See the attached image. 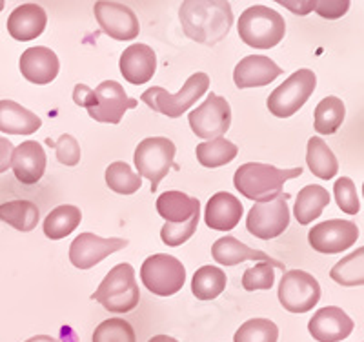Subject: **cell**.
I'll use <instances>...</instances> for the list:
<instances>
[{"mask_svg":"<svg viewBox=\"0 0 364 342\" xmlns=\"http://www.w3.org/2000/svg\"><path fill=\"white\" fill-rule=\"evenodd\" d=\"M178 17L186 37L204 46L223 41L233 24L232 4L226 0H186Z\"/></svg>","mask_w":364,"mask_h":342,"instance_id":"cell-1","label":"cell"},{"mask_svg":"<svg viewBox=\"0 0 364 342\" xmlns=\"http://www.w3.org/2000/svg\"><path fill=\"white\" fill-rule=\"evenodd\" d=\"M157 211L166 224L161 239L166 246L177 247L193 237L200 219V202L182 191H166L157 198Z\"/></svg>","mask_w":364,"mask_h":342,"instance_id":"cell-2","label":"cell"},{"mask_svg":"<svg viewBox=\"0 0 364 342\" xmlns=\"http://www.w3.org/2000/svg\"><path fill=\"white\" fill-rule=\"evenodd\" d=\"M73 100L77 106L86 107L91 119L104 124H119L124 113L139 104V100L126 95L124 87L117 80H104L95 90L86 84H77Z\"/></svg>","mask_w":364,"mask_h":342,"instance_id":"cell-3","label":"cell"},{"mask_svg":"<svg viewBox=\"0 0 364 342\" xmlns=\"http://www.w3.org/2000/svg\"><path fill=\"white\" fill-rule=\"evenodd\" d=\"M302 175V168L279 169L275 166L261 164V162H246L239 166L233 177L237 191L253 202H266L277 198L282 186L290 178Z\"/></svg>","mask_w":364,"mask_h":342,"instance_id":"cell-4","label":"cell"},{"mask_svg":"<svg viewBox=\"0 0 364 342\" xmlns=\"http://www.w3.org/2000/svg\"><path fill=\"white\" fill-rule=\"evenodd\" d=\"M91 299H95L112 314H128L135 309L141 301V289L135 281V269L132 264H117L115 268L109 269Z\"/></svg>","mask_w":364,"mask_h":342,"instance_id":"cell-5","label":"cell"},{"mask_svg":"<svg viewBox=\"0 0 364 342\" xmlns=\"http://www.w3.org/2000/svg\"><path fill=\"white\" fill-rule=\"evenodd\" d=\"M240 41L257 50L275 48L286 35V22L281 13L266 6H252L239 18Z\"/></svg>","mask_w":364,"mask_h":342,"instance_id":"cell-6","label":"cell"},{"mask_svg":"<svg viewBox=\"0 0 364 342\" xmlns=\"http://www.w3.org/2000/svg\"><path fill=\"white\" fill-rule=\"evenodd\" d=\"M208 87H210V77L206 73L197 71L184 82L177 95H170L164 87H149L142 93L141 100L161 115L178 119L206 93Z\"/></svg>","mask_w":364,"mask_h":342,"instance_id":"cell-7","label":"cell"},{"mask_svg":"<svg viewBox=\"0 0 364 342\" xmlns=\"http://www.w3.org/2000/svg\"><path fill=\"white\" fill-rule=\"evenodd\" d=\"M175 151H177L175 144L166 137H149L136 146V175L151 182V193L157 191L161 181L170 173L171 168L178 169V166L173 162Z\"/></svg>","mask_w":364,"mask_h":342,"instance_id":"cell-8","label":"cell"},{"mask_svg":"<svg viewBox=\"0 0 364 342\" xmlns=\"http://www.w3.org/2000/svg\"><path fill=\"white\" fill-rule=\"evenodd\" d=\"M141 279L146 289L159 297H171L178 293L186 282V268L173 255L155 253L144 260Z\"/></svg>","mask_w":364,"mask_h":342,"instance_id":"cell-9","label":"cell"},{"mask_svg":"<svg viewBox=\"0 0 364 342\" xmlns=\"http://www.w3.org/2000/svg\"><path fill=\"white\" fill-rule=\"evenodd\" d=\"M315 86H317V77L314 71H295L268 97L266 104H268L269 113L279 119H288V117L295 115L314 95Z\"/></svg>","mask_w":364,"mask_h":342,"instance_id":"cell-10","label":"cell"},{"mask_svg":"<svg viewBox=\"0 0 364 342\" xmlns=\"http://www.w3.org/2000/svg\"><path fill=\"white\" fill-rule=\"evenodd\" d=\"M290 195H279L277 198L266 202H255L246 217V230L253 237L262 240L275 239L282 235L286 228L290 226V208H288Z\"/></svg>","mask_w":364,"mask_h":342,"instance_id":"cell-11","label":"cell"},{"mask_svg":"<svg viewBox=\"0 0 364 342\" xmlns=\"http://www.w3.org/2000/svg\"><path fill=\"white\" fill-rule=\"evenodd\" d=\"M279 301L291 314H306L321 301V286L308 272L290 269L282 275L279 284Z\"/></svg>","mask_w":364,"mask_h":342,"instance_id":"cell-12","label":"cell"},{"mask_svg":"<svg viewBox=\"0 0 364 342\" xmlns=\"http://www.w3.org/2000/svg\"><path fill=\"white\" fill-rule=\"evenodd\" d=\"M188 122L199 139H220L232 126V107L224 97L210 93L208 99L188 115Z\"/></svg>","mask_w":364,"mask_h":342,"instance_id":"cell-13","label":"cell"},{"mask_svg":"<svg viewBox=\"0 0 364 342\" xmlns=\"http://www.w3.org/2000/svg\"><path fill=\"white\" fill-rule=\"evenodd\" d=\"M359 239V228L352 220L331 219L308 231V242L318 253H341Z\"/></svg>","mask_w":364,"mask_h":342,"instance_id":"cell-14","label":"cell"},{"mask_svg":"<svg viewBox=\"0 0 364 342\" xmlns=\"http://www.w3.org/2000/svg\"><path fill=\"white\" fill-rule=\"evenodd\" d=\"M126 246H128V240L119 239V237L102 239L95 233H80L70 246V260L75 268L90 269L112 253L124 250Z\"/></svg>","mask_w":364,"mask_h":342,"instance_id":"cell-15","label":"cell"},{"mask_svg":"<svg viewBox=\"0 0 364 342\" xmlns=\"http://www.w3.org/2000/svg\"><path fill=\"white\" fill-rule=\"evenodd\" d=\"M95 18L100 29L115 41H133L139 37L141 24L135 13L120 2H97Z\"/></svg>","mask_w":364,"mask_h":342,"instance_id":"cell-16","label":"cell"},{"mask_svg":"<svg viewBox=\"0 0 364 342\" xmlns=\"http://www.w3.org/2000/svg\"><path fill=\"white\" fill-rule=\"evenodd\" d=\"M353 321L337 306H326L315 311L308 322L311 337L318 342H339L350 337L353 331Z\"/></svg>","mask_w":364,"mask_h":342,"instance_id":"cell-17","label":"cell"},{"mask_svg":"<svg viewBox=\"0 0 364 342\" xmlns=\"http://www.w3.org/2000/svg\"><path fill=\"white\" fill-rule=\"evenodd\" d=\"M18 66H21V73L26 80L37 84V86H46L57 79L60 62H58L57 53L51 51L50 48L37 46V48H29L22 53Z\"/></svg>","mask_w":364,"mask_h":342,"instance_id":"cell-18","label":"cell"},{"mask_svg":"<svg viewBox=\"0 0 364 342\" xmlns=\"http://www.w3.org/2000/svg\"><path fill=\"white\" fill-rule=\"evenodd\" d=\"M120 73L129 84L142 86L154 79L157 70V55L146 44H132L120 55Z\"/></svg>","mask_w":364,"mask_h":342,"instance_id":"cell-19","label":"cell"},{"mask_svg":"<svg viewBox=\"0 0 364 342\" xmlns=\"http://www.w3.org/2000/svg\"><path fill=\"white\" fill-rule=\"evenodd\" d=\"M281 75L282 70L269 57L248 55L235 66L233 80L239 90H246V87L268 86Z\"/></svg>","mask_w":364,"mask_h":342,"instance_id":"cell-20","label":"cell"},{"mask_svg":"<svg viewBox=\"0 0 364 342\" xmlns=\"http://www.w3.org/2000/svg\"><path fill=\"white\" fill-rule=\"evenodd\" d=\"M46 164H48V159H46L44 148L37 141H26L17 148H13V173L22 184H37L44 175Z\"/></svg>","mask_w":364,"mask_h":342,"instance_id":"cell-21","label":"cell"},{"mask_svg":"<svg viewBox=\"0 0 364 342\" xmlns=\"http://www.w3.org/2000/svg\"><path fill=\"white\" fill-rule=\"evenodd\" d=\"M245 208L235 195L219 191L208 201L204 220L206 226L215 231H232L240 223Z\"/></svg>","mask_w":364,"mask_h":342,"instance_id":"cell-22","label":"cell"},{"mask_svg":"<svg viewBox=\"0 0 364 342\" xmlns=\"http://www.w3.org/2000/svg\"><path fill=\"white\" fill-rule=\"evenodd\" d=\"M48 15L38 4H22L8 18V33L18 42L35 41L44 33Z\"/></svg>","mask_w":364,"mask_h":342,"instance_id":"cell-23","label":"cell"},{"mask_svg":"<svg viewBox=\"0 0 364 342\" xmlns=\"http://www.w3.org/2000/svg\"><path fill=\"white\" fill-rule=\"evenodd\" d=\"M211 255L223 266H237V264L245 262V260H259V262H269L275 268L284 269V264L282 262L272 259V257L266 255L261 250H253V247L246 246V244H242L232 235H226L223 239L215 240V244L211 246Z\"/></svg>","mask_w":364,"mask_h":342,"instance_id":"cell-24","label":"cell"},{"mask_svg":"<svg viewBox=\"0 0 364 342\" xmlns=\"http://www.w3.org/2000/svg\"><path fill=\"white\" fill-rule=\"evenodd\" d=\"M42 126L41 117L13 100H0V132L8 135H31Z\"/></svg>","mask_w":364,"mask_h":342,"instance_id":"cell-25","label":"cell"},{"mask_svg":"<svg viewBox=\"0 0 364 342\" xmlns=\"http://www.w3.org/2000/svg\"><path fill=\"white\" fill-rule=\"evenodd\" d=\"M330 204V193L326 188L318 184H308L304 186L297 195V202H295L294 215L299 224L308 226L314 223L317 217H321L324 208Z\"/></svg>","mask_w":364,"mask_h":342,"instance_id":"cell-26","label":"cell"},{"mask_svg":"<svg viewBox=\"0 0 364 342\" xmlns=\"http://www.w3.org/2000/svg\"><path fill=\"white\" fill-rule=\"evenodd\" d=\"M0 220L17 231L28 233L37 228L41 220V210L35 202L29 201H11L0 204Z\"/></svg>","mask_w":364,"mask_h":342,"instance_id":"cell-27","label":"cell"},{"mask_svg":"<svg viewBox=\"0 0 364 342\" xmlns=\"http://www.w3.org/2000/svg\"><path fill=\"white\" fill-rule=\"evenodd\" d=\"M306 162L311 173L323 181H330L339 173V162L321 137H311L308 141Z\"/></svg>","mask_w":364,"mask_h":342,"instance_id":"cell-28","label":"cell"},{"mask_svg":"<svg viewBox=\"0 0 364 342\" xmlns=\"http://www.w3.org/2000/svg\"><path fill=\"white\" fill-rule=\"evenodd\" d=\"M82 220V213L77 206H57L48 213L44 220V235L51 240H60L73 233Z\"/></svg>","mask_w":364,"mask_h":342,"instance_id":"cell-29","label":"cell"},{"mask_svg":"<svg viewBox=\"0 0 364 342\" xmlns=\"http://www.w3.org/2000/svg\"><path fill=\"white\" fill-rule=\"evenodd\" d=\"M314 115L315 132L321 133V135H333V133L343 126L344 115H346V107H344L343 100L330 95L324 97V99L317 104Z\"/></svg>","mask_w":364,"mask_h":342,"instance_id":"cell-30","label":"cell"},{"mask_svg":"<svg viewBox=\"0 0 364 342\" xmlns=\"http://www.w3.org/2000/svg\"><path fill=\"white\" fill-rule=\"evenodd\" d=\"M226 288V273L215 266H203L191 279V292L199 301H213Z\"/></svg>","mask_w":364,"mask_h":342,"instance_id":"cell-31","label":"cell"},{"mask_svg":"<svg viewBox=\"0 0 364 342\" xmlns=\"http://www.w3.org/2000/svg\"><path fill=\"white\" fill-rule=\"evenodd\" d=\"M237 153H239V148L224 137L203 142L195 149L197 161L204 168H220V166L230 164L237 157Z\"/></svg>","mask_w":364,"mask_h":342,"instance_id":"cell-32","label":"cell"},{"mask_svg":"<svg viewBox=\"0 0 364 342\" xmlns=\"http://www.w3.org/2000/svg\"><path fill=\"white\" fill-rule=\"evenodd\" d=\"M330 277L341 286H363L364 282V247H357L355 252L344 257L331 268Z\"/></svg>","mask_w":364,"mask_h":342,"instance_id":"cell-33","label":"cell"},{"mask_svg":"<svg viewBox=\"0 0 364 342\" xmlns=\"http://www.w3.org/2000/svg\"><path fill=\"white\" fill-rule=\"evenodd\" d=\"M106 184L109 190L120 195H133L142 188V178L126 162H113L106 169Z\"/></svg>","mask_w":364,"mask_h":342,"instance_id":"cell-34","label":"cell"},{"mask_svg":"<svg viewBox=\"0 0 364 342\" xmlns=\"http://www.w3.org/2000/svg\"><path fill=\"white\" fill-rule=\"evenodd\" d=\"M279 328L269 319H250L237 330L233 342H277Z\"/></svg>","mask_w":364,"mask_h":342,"instance_id":"cell-35","label":"cell"},{"mask_svg":"<svg viewBox=\"0 0 364 342\" xmlns=\"http://www.w3.org/2000/svg\"><path fill=\"white\" fill-rule=\"evenodd\" d=\"M93 342H136V335L124 319H108L95 328Z\"/></svg>","mask_w":364,"mask_h":342,"instance_id":"cell-36","label":"cell"},{"mask_svg":"<svg viewBox=\"0 0 364 342\" xmlns=\"http://www.w3.org/2000/svg\"><path fill=\"white\" fill-rule=\"evenodd\" d=\"M273 264L259 262L253 268H248L242 275V288L246 292H255V289H272L275 284V272Z\"/></svg>","mask_w":364,"mask_h":342,"instance_id":"cell-37","label":"cell"},{"mask_svg":"<svg viewBox=\"0 0 364 342\" xmlns=\"http://www.w3.org/2000/svg\"><path fill=\"white\" fill-rule=\"evenodd\" d=\"M333 193H336L337 206L346 215H357L360 210V201L357 195V188L350 177L337 178L333 186Z\"/></svg>","mask_w":364,"mask_h":342,"instance_id":"cell-38","label":"cell"},{"mask_svg":"<svg viewBox=\"0 0 364 342\" xmlns=\"http://www.w3.org/2000/svg\"><path fill=\"white\" fill-rule=\"evenodd\" d=\"M48 144L53 146L57 151V161L64 166H77L80 162V146L73 135H64L58 137L57 142L48 141Z\"/></svg>","mask_w":364,"mask_h":342,"instance_id":"cell-39","label":"cell"},{"mask_svg":"<svg viewBox=\"0 0 364 342\" xmlns=\"http://www.w3.org/2000/svg\"><path fill=\"white\" fill-rule=\"evenodd\" d=\"M314 9H317V13L323 18H339L343 17L344 13L350 9V2L348 0H341V2H336V0H328V2H315Z\"/></svg>","mask_w":364,"mask_h":342,"instance_id":"cell-40","label":"cell"},{"mask_svg":"<svg viewBox=\"0 0 364 342\" xmlns=\"http://www.w3.org/2000/svg\"><path fill=\"white\" fill-rule=\"evenodd\" d=\"M11 155H13V144L0 137V173L8 171V168H11Z\"/></svg>","mask_w":364,"mask_h":342,"instance_id":"cell-41","label":"cell"},{"mask_svg":"<svg viewBox=\"0 0 364 342\" xmlns=\"http://www.w3.org/2000/svg\"><path fill=\"white\" fill-rule=\"evenodd\" d=\"M284 8L291 9V11L295 13V15H308V13L314 9L315 2H299V4H295V2H281Z\"/></svg>","mask_w":364,"mask_h":342,"instance_id":"cell-42","label":"cell"},{"mask_svg":"<svg viewBox=\"0 0 364 342\" xmlns=\"http://www.w3.org/2000/svg\"><path fill=\"white\" fill-rule=\"evenodd\" d=\"M26 342H58V341H57V338L50 337V335H37V337L28 338Z\"/></svg>","mask_w":364,"mask_h":342,"instance_id":"cell-43","label":"cell"},{"mask_svg":"<svg viewBox=\"0 0 364 342\" xmlns=\"http://www.w3.org/2000/svg\"><path fill=\"white\" fill-rule=\"evenodd\" d=\"M148 342H178V341L173 337H168V335H155V337L149 338Z\"/></svg>","mask_w":364,"mask_h":342,"instance_id":"cell-44","label":"cell"},{"mask_svg":"<svg viewBox=\"0 0 364 342\" xmlns=\"http://www.w3.org/2000/svg\"><path fill=\"white\" fill-rule=\"evenodd\" d=\"M2 8H4V2H0V9H2Z\"/></svg>","mask_w":364,"mask_h":342,"instance_id":"cell-45","label":"cell"}]
</instances>
